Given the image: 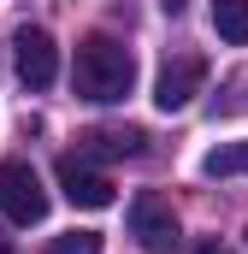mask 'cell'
Listing matches in <instances>:
<instances>
[{"label": "cell", "instance_id": "cell-1", "mask_svg": "<svg viewBox=\"0 0 248 254\" xmlns=\"http://www.w3.org/2000/svg\"><path fill=\"white\" fill-rule=\"evenodd\" d=\"M71 89L83 101H101V107L124 101L136 89V54L119 36H83L77 42V65H71Z\"/></svg>", "mask_w": 248, "mask_h": 254}, {"label": "cell", "instance_id": "cell-2", "mask_svg": "<svg viewBox=\"0 0 248 254\" xmlns=\"http://www.w3.org/2000/svg\"><path fill=\"white\" fill-rule=\"evenodd\" d=\"M0 213L12 225H42L48 219V190L24 160H0Z\"/></svg>", "mask_w": 248, "mask_h": 254}, {"label": "cell", "instance_id": "cell-3", "mask_svg": "<svg viewBox=\"0 0 248 254\" xmlns=\"http://www.w3.org/2000/svg\"><path fill=\"white\" fill-rule=\"evenodd\" d=\"M130 237L148 254H172L178 249V213H172V201L154 195V190H142L130 201Z\"/></svg>", "mask_w": 248, "mask_h": 254}, {"label": "cell", "instance_id": "cell-4", "mask_svg": "<svg viewBox=\"0 0 248 254\" xmlns=\"http://www.w3.org/2000/svg\"><path fill=\"white\" fill-rule=\"evenodd\" d=\"M12 60H18L24 89H48V83L60 77V48H54V36L36 30V24H24V30L12 36Z\"/></svg>", "mask_w": 248, "mask_h": 254}, {"label": "cell", "instance_id": "cell-5", "mask_svg": "<svg viewBox=\"0 0 248 254\" xmlns=\"http://www.w3.org/2000/svg\"><path fill=\"white\" fill-rule=\"evenodd\" d=\"M201 83H207V60H201V54H178V60H166L160 83H154V107H160V113H184L189 101L201 95Z\"/></svg>", "mask_w": 248, "mask_h": 254}, {"label": "cell", "instance_id": "cell-6", "mask_svg": "<svg viewBox=\"0 0 248 254\" xmlns=\"http://www.w3.org/2000/svg\"><path fill=\"white\" fill-rule=\"evenodd\" d=\"M60 190L71 207H113V178H101L89 160H77V154H65L60 160Z\"/></svg>", "mask_w": 248, "mask_h": 254}, {"label": "cell", "instance_id": "cell-7", "mask_svg": "<svg viewBox=\"0 0 248 254\" xmlns=\"http://www.w3.org/2000/svg\"><path fill=\"white\" fill-rule=\"evenodd\" d=\"M142 154V130H89L77 142V160H136Z\"/></svg>", "mask_w": 248, "mask_h": 254}, {"label": "cell", "instance_id": "cell-8", "mask_svg": "<svg viewBox=\"0 0 248 254\" xmlns=\"http://www.w3.org/2000/svg\"><path fill=\"white\" fill-rule=\"evenodd\" d=\"M213 30L231 48H243L248 42V0H213Z\"/></svg>", "mask_w": 248, "mask_h": 254}, {"label": "cell", "instance_id": "cell-9", "mask_svg": "<svg viewBox=\"0 0 248 254\" xmlns=\"http://www.w3.org/2000/svg\"><path fill=\"white\" fill-rule=\"evenodd\" d=\"M248 172V142H225L201 160V178H243Z\"/></svg>", "mask_w": 248, "mask_h": 254}, {"label": "cell", "instance_id": "cell-10", "mask_svg": "<svg viewBox=\"0 0 248 254\" xmlns=\"http://www.w3.org/2000/svg\"><path fill=\"white\" fill-rule=\"evenodd\" d=\"M48 254H101V237L95 231H65V237L48 243Z\"/></svg>", "mask_w": 248, "mask_h": 254}, {"label": "cell", "instance_id": "cell-11", "mask_svg": "<svg viewBox=\"0 0 248 254\" xmlns=\"http://www.w3.org/2000/svg\"><path fill=\"white\" fill-rule=\"evenodd\" d=\"M160 6H166V12H172V18H178V12H184V6H189V0H160Z\"/></svg>", "mask_w": 248, "mask_h": 254}, {"label": "cell", "instance_id": "cell-12", "mask_svg": "<svg viewBox=\"0 0 248 254\" xmlns=\"http://www.w3.org/2000/svg\"><path fill=\"white\" fill-rule=\"evenodd\" d=\"M195 254H225V249H219V243H201V249H195Z\"/></svg>", "mask_w": 248, "mask_h": 254}, {"label": "cell", "instance_id": "cell-13", "mask_svg": "<svg viewBox=\"0 0 248 254\" xmlns=\"http://www.w3.org/2000/svg\"><path fill=\"white\" fill-rule=\"evenodd\" d=\"M0 249H12V243H6V231H0Z\"/></svg>", "mask_w": 248, "mask_h": 254}, {"label": "cell", "instance_id": "cell-14", "mask_svg": "<svg viewBox=\"0 0 248 254\" xmlns=\"http://www.w3.org/2000/svg\"><path fill=\"white\" fill-rule=\"evenodd\" d=\"M0 254H12V249H0Z\"/></svg>", "mask_w": 248, "mask_h": 254}]
</instances>
